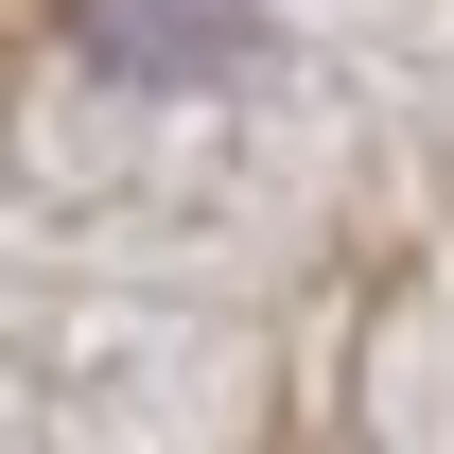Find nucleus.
Returning a JSON list of instances; mask_svg holds the SVG:
<instances>
[{
	"mask_svg": "<svg viewBox=\"0 0 454 454\" xmlns=\"http://www.w3.org/2000/svg\"><path fill=\"white\" fill-rule=\"evenodd\" d=\"M245 18H262V0H88V53L140 70V88H210V70L245 53Z\"/></svg>",
	"mask_w": 454,
	"mask_h": 454,
	"instance_id": "nucleus-1",
	"label": "nucleus"
}]
</instances>
